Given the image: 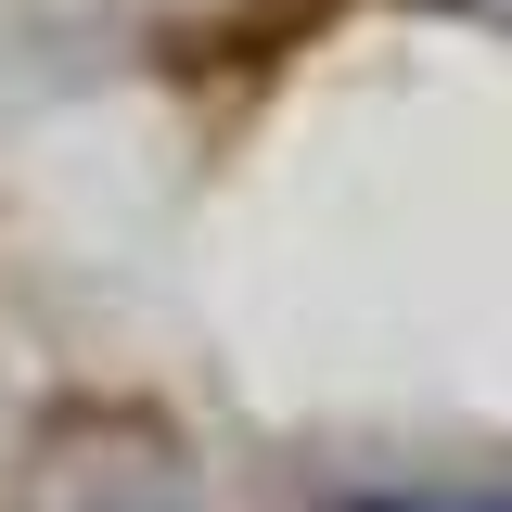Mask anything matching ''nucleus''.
Here are the masks:
<instances>
[{"mask_svg": "<svg viewBox=\"0 0 512 512\" xmlns=\"http://www.w3.org/2000/svg\"><path fill=\"white\" fill-rule=\"evenodd\" d=\"M461 13H474V26H500V39H512V0H461Z\"/></svg>", "mask_w": 512, "mask_h": 512, "instance_id": "7ed1b4c3", "label": "nucleus"}, {"mask_svg": "<svg viewBox=\"0 0 512 512\" xmlns=\"http://www.w3.org/2000/svg\"><path fill=\"white\" fill-rule=\"evenodd\" d=\"M39 512H192V487H180V461H52L39 474Z\"/></svg>", "mask_w": 512, "mask_h": 512, "instance_id": "f257e3e1", "label": "nucleus"}, {"mask_svg": "<svg viewBox=\"0 0 512 512\" xmlns=\"http://www.w3.org/2000/svg\"><path fill=\"white\" fill-rule=\"evenodd\" d=\"M346 512H512V487H397V500H346Z\"/></svg>", "mask_w": 512, "mask_h": 512, "instance_id": "f03ea898", "label": "nucleus"}]
</instances>
